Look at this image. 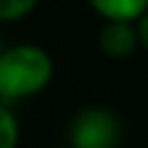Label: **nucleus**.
Here are the masks:
<instances>
[{"mask_svg":"<svg viewBox=\"0 0 148 148\" xmlns=\"http://www.w3.org/2000/svg\"><path fill=\"white\" fill-rule=\"evenodd\" d=\"M90 8L99 16H104V22H126V25H137L140 19L148 14L145 0H93Z\"/></svg>","mask_w":148,"mask_h":148,"instance_id":"obj_4","label":"nucleus"},{"mask_svg":"<svg viewBox=\"0 0 148 148\" xmlns=\"http://www.w3.org/2000/svg\"><path fill=\"white\" fill-rule=\"evenodd\" d=\"M99 44L112 58H126L137 47V30L126 22H104V27L99 30Z\"/></svg>","mask_w":148,"mask_h":148,"instance_id":"obj_3","label":"nucleus"},{"mask_svg":"<svg viewBox=\"0 0 148 148\" xmlns=\"http://www.w3.org/2000/svg\"><path fill=\"white\" fill-rule=\"evenodd\" d=\"M69 137L71 148H118L121 123L107 107H85L74 115Z\"/></svg>","mask_w":148,"mask_h":148,"instance_id":"obj_2","label":"nucleus"},{"mask_svg":"<svg viewBox=\"0 0 148 148\" xmlns=\"http://www.w3.org/2000/svg\"><path fill=\"white\" fill-rule=\"evenodd\" d=\"M0 55H3V38H0Z\"/></svg>","mask_w":148,"mask_h":148,"instance_id":"obj_8","label":"nucleus"},{"mask_svg":"<svg viewBox=\"0 0 148 148\" xmlns=\"http://www.w3.org/2000/svg\"><path fill=\"white\" fill-rule=\"evenodd\" d=\"M134 30H137V44L148 52V14L137 22V25H134Z\"/></svg>","mask_w":148,"mask_h":148,"instance_id":"obj_7","label":"nucleus"},{"mask_svg":"<svg viewBox=\"0 0 148 148\" xmlns=\"http://www.w3.org/2000/svg\"><path fill=\"white\" fill-rule=\"evenodd\" d=\"M16 140H19L16 115L5 104H0V148H16Z\"/></svg>","mask_w":148,"mask_h":148,"instance_id":"obj_5","label":"nucleus"},{"mask_svg":"<svg viewBox=\"0 0 148 148\" xmlns=\"http://www.w3.org/2000/svg\"><path fill=\"white\" fill-rule=\"evenodd\" d=\"M36 8L33 0H0V22H14Z\"/></svg>","mask_w":148,"mask_h":148,"instance_id":"obj_6","label":"nucleus"},{"mask_svg":"<svg viewBox=\"0 0 148 148\" xmlns=\"http://www.w3.org/2000/svg\"><path fill=\"white\" fill-rule=\"evenodd\" d=\"M52 79V58L36 44L8 47L0 55V96L27 99L44 90Z\"/></svg>","mask_w":148,"mask_h":148,"instance_id":"obj_1","label":"nucleus"}]
</instances>
